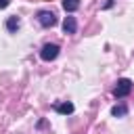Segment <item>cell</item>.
I'll list each match as a JSON object with an SVG mask.
<instances>
[{
	"label": "cell",
	"mask_w": 134,
	"mask_h": 134,
	"mask_svg": "<svg viewBox=\"0 0 134 134\" xmlns=\"http://www.w3.org/2000/svg\"><path fill=\"white\" fill-rule=\"evenodd\" d=\"M130 92H132V80H128V77L117 80V84H115V88H113V96H115V98H124V96H128Z\"/></svg>",
	"instance_id": "6da1fadb"
},
{
	"label": "cell",
	"mask_w": 134,
	"mask_h": 134,
	"mask_svg": "<svg viewBox=\"0 0 134 134\" xmlns=\"http://www.w3.org/2000/svg\"><path fill=\"white\" fill-rule=\"evenodd\" d=\"M38 23L42 27H54L57 25V15L52 10H40L38 13Z\"/></svg>",
	"instance_id": "7a4b0ae2"
},
{
	"label": "cell",
	"mask_w": 134,
	"mask_h": 134,
	"mask_svg": "<svg viewBox=\"0 0 134 134\" xmlns=\"http://www.w3.org/2000/svg\"><path fill=\"white\" fill-rule=\"evenodd\" d=\"M59 52H61V48L57 44H44L40 50V57H42V61H54L59 57Z\"/></svg>",
	"instance_id": "3957f363"
},
{
	"label": "cell",
	"mask_w": 134,
	"mask_h": 134,
	"mask_svg": "<svg viewBox=\"0 0 134 134\" xmlns=\"http://www.w3.org/2000/svg\"><path fill=\"white\" fill-rule=\"evenodd\" d=\"M75 29H77V21H75V17L67 15L65 21H63V31H65V34H75Z\"/></svg>",
	"instance_id": "277c9868"
},
{
	"label": "cell",
	"mask_w": 134,
	"mask_h": 134,
	"mask_svg": "<svg viewBox=\"0 0 134 134\" xmlns=\"http://www.w3.org/2000/svg\"><path fill=\"white\" fill-rule=\"evenodd\" d=\"M73 109H75V107H73V103H69V100H67V103H54V111L61 113V115H69V113H73Z\"/></svg>",
	"instance_id": "5b68a950"
},
{
	"label": "cell",
	"mask_w": 134,
	"mask_h": 134,
	"mask_svg": "<svg viewBox=\"0 0 134 134\" xmlns=\"http://www.w3.org/2000/svg\"><path fill=\"white\" fill-rule=\"evenodd\" d=\"M19 25H21V19H19L17 15H13V17L6 19V29H8L10 34H15V31L19 29Z\"/></svg>",
	"instance_id": "8992f818"
},
{
	"label": "cell",
	"mask_w": 134,
	"mask_h": 134,
	"mask_svg": "<svg viewBox=\"0 0 134 134\" xmlns=\"http://www.w3.org/2000/svg\"><path fill=\"white\" fill-rule=\"evenodd\" d=\"M63 8H65L67 15H71L80 8V0H63Z\"/></svg>",
	"instance_id": "52a82bcc"
},
{
	"label": "cell",
	"mask_w": 134,
	"mask_h": 134,
	"mask_svg": "<svg viewBox=\"0 0 134 134\" xmlns=\"http://www.w3.org/2000/svg\"><path fill=\"white\" fill-rule=\"evenodd\" d=\"M128 113V109H126V105H115L113 109H111V115H115V117H124Z\"/></svg>",
	"instance_id": "ba28073f"
},
{
	"label": "cell",
	"mask_w": 134,
	"mask_h": 134,
	"mask_svg": "<svg viewBox=\"0 0 134 134\" xmlns=\"http://www.w3.org/2000/svg\"><path fill=\"white\" fill-rule=\"evenodd\" d=\"M113 2H115V0H107V2L103 4V8H111V6H113Z\"/></svg>",
	"instance_id": "9c48e42d"
},
{
	"label": "cell",
	"mask_w": 134,
	"mask_h": 134,
	"mask_svg": "<svg viewBox=\"0 0 134 134\" xmlns=\"http://www.w3.org/2000/svg\"><path fill=\"white\" fill-rule=\"evenodd\" d=\"M10 4V0H0V8H6Z\"/></svg>",
	"instance_id": "30bf717a"
}]
</instances>
